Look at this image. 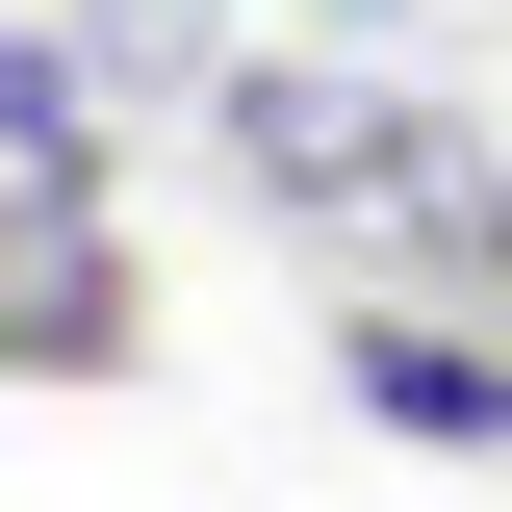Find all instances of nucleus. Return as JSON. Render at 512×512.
Listing matches in <instances>:
<instances>
[{
	"mask_svg": "<svg viewBox=\"0 0 512 512\" xmlns=\"http://www.w3.org/2000/svg\"><path fill=\"white\" fill-rule=\"evenodd\" d=\"M0 359L26 384H103L128 359V256L77 231V154H0Z\"/></svg>",
	"mask_w": 512,
	"mask_h": 512,
	"instance_id": "f257e3e1",
	"label": "nucleus"
},
{
	"mask_svg": "<svg viewBox=\"0 0 512 512\" xmlns=\"http://www.w3.org/2000/svg\"><path fill=\"white\" fill-rule=\"evenodd\" d=\"M359 410H384V436H512V359H487V333H410V308H384V333H359Z\"/></svg>",
	"mask_w": 512,
	"mask_h": 512,
	"instance_id": "f03ea898",
	"label": "nucleus"
}]
</instances>
